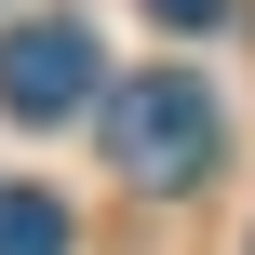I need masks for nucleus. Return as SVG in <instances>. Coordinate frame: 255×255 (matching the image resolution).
Returning a JSON list of instances; mask_svg holds the SVG:
<instances>
[{"label":"nucleus","mask_w":255,"mask_h":255,"mask_svg":"<svg viewBox=\"0 0 255 255\" xmlns=\"http://www.w3.org/2000/svg\"><path fill=\"white\" fill-rule=\"evenodd\" d=\"M0 108L13 121H81L94 108V27L81 13H27L0 40Z\"/></svg>","instance_id":"2"},{"label":"nucleus","mask_w":255,"mask_h":255,"mask_svg":"<svg viewBox=\"0 0 255 255\" xmlns=\"http://www.w3.org/2000/svg\"><path fill=\"white\" fill-rule=\"evenodd\" d=\"M108 161H121L134 188H202V175H215V94H202L188 67L108 81Z\"/></svg>","instance_id":"1"},{"label":"nucleus","mask_w":255,"mask_h":255,"mask_svg":"<svg viewBox=\"0 0 255 255\" xmlns=\"http://www.w3.org/2000/svg\"><path fill=\"white\" fill-rule=\"evenodd\" d=\"M148 13H161V27H188V40H202V27H229V13H242V0H148Z\"/></svg>","instance_id":"4"},{"label":"nucleus","mask_w":255,"mask_h":255,"mask_svg":"<svg viewBox=\"0 0 255 255\" xmlns=\"http://www.w3.org/2000/svg\"><path fill=\"white\" fill-rule=\"evenodd\" d=\"M0 255H67V202L54 188H0Z\"/></svg>","instance_id":"3"}]
</instances>
